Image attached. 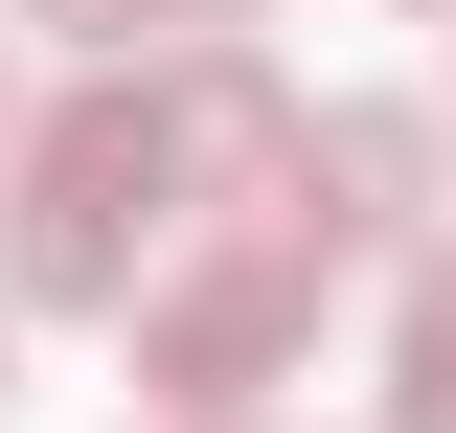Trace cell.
I'll use <instances>...</instances> for the list:
<instances>
[{"label":"cell","instance_id":"3","mask_svg":"<svg viewBox=\"0 0 456 433\" xmlns=\"http://www.w3.org/2000/svg\"><path fill=\"white\" fill-rule=\"evenodd\" d=\"M434 183H456L434 114H388V92L297 114V228H320V251H434Z\"/></svg>","mask_w":456,"mask_h":433},{"label":"cell","instance_id":"6","mask_svg":"<svg viewBox=\"0 0 456 433\" xmlns=\"http://www.w3.org/2000/svg\"><path fill=\"white\" fill-rule=\"evenodd\" d=\"M0 23H46V46H137L160 0H0Z\"/></svg>","mask_w":456,"mask_h":433},{"label":"cell","instance_id":"7","mask_svg":"<svg viewBox=\"0 0 456 433\" xmlns=\"http://www.w3.org/2000/svg\"><path fill=\"white\" fill-rule=\"evenodd\" d=\"M160 23H206V46H251V23H274V0H160Z\"/></svg>","mask_w":456,"mask_h":433},{"label":"cell","instance_id":"5","mask_svg":"<svg viewBox=\"0 0 456 433\" xmlns=\"http://www.w3.org/2000/svg\"><path fill=\"white\" fill-rule=\"evenodd\" d=\"M388 433H456V228L411 251V297H388Z\"/></svg>","mask_w":456,"mask_h":433},{"label":"cell","instance_id":"2","mask_svg":"<svg viewBox=\"0 0 456 433\" xmlns=\"http://www.w3.org/2000/svg\"><path fill=\"white\" fill-rule=\"evenodd\" d=\"M342 251L297 206H228L206 251L137 274V388H160V433H251V388H297V342H320Z\"/></svg>","mask_w":456,"mask_h":433},{"label":"cell","instance_id":"4","mask_svg":"<svg viewBox=\"0 0 456 433\" xmlns=\"http://www.w3.org/2000/svg\"><path fill=\"white\" fill-rule=\"evenodd\" d=\"M160 137H183V183H228V206H297V92H274V46H183V69H160Z\"/></svg>","mask_w":456,"mask_h":433},{"label":"cell","instance_id":"1","mask_svg":"<svg viewBox=\"0 0 456 433\" xmlns=\"http://www.w3.org/2000/svg\"><path fill=\"white\" fill-rule=\"evenodd\" d=\"M183 228V137L137 69H92L69 114H23V160H0V297L23 320H137V274Z\"/></svg>","mask_w":456,"mask_h":433},{"label":"cell","instance_id":"8","mask_svg":"<svg viewBox=\"0 0 456 433\" xmlns=\"http://www.w3.org/2000/svg\"><path fill=\"white\" fill-rule=\"evenodd\" d=\"M0 160H23V92H0Z\"/></svg>","mask_w":456,"mask_h":433}]
</instances>
